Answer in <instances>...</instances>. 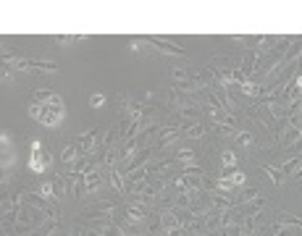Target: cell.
Instances as JSON below:
<instances>
[{
  "mask_svg": "<svg viewBox=\"0 0 302 236\" xmlns=\"http://www.w3.org/2000/svg\"><path fill=\"white\" fill-rule=\"evenodd\" d=\"M16 71H24V74H58V63L55 61H37V58H24V55H16L11 61H3Z\"/></svg>",
  "mask_w": 302,
  "mask_h": 236,
  "instance_id": "cell-1",
  "label": "cell"
},
{
  "mask_svg": "<svg viewBox=\"0 0 302 236\" xmlns=\"http://www.w3.org/2000/svg\"><path fill=\"white\" fill-rule=\"evenodd\" d=\"M113 210H116V200H92V205L84 207L82 215L92 221H103L105 215H113Z\"/></svg>",
  "mask_w": 302,
  "mask_h": 236,
  "instance_id": "cell-2",
  "label": "cell"
},
{
  "mask_svg": "<svg viewBox=\"0 0 302 236\" xmlns=\"http://www.w3.org/2000/svg\"><path fill=\"white\" fill-rule=\"evenodd\" d=\"M50 163H53L50 155L42 152V145L34 139V142H32V152H29V171H32V173H45V171L50 168Z\"/></svg>",
  "mask_w": 302,
  "mask_h": 236,
  "instance_id": "cell-3",
  "label": "cell"
},
{
  "mask_svg": "<svg viewBox=\"0 0 302 236\" xmlns=\"http://www.w3.org/2000/svg\"><path fill=\"white\" fill-rule=\"evenodd\" d=\"M100 139H103V129H92V131H87L79 142H77V145H79V150H82V155H92V152H95L98 150V145H100Z\"/></svg>",
  "mask_w": 302,
  "mask_h": 236,
  "instance_id": "cell-4",
  "label": "cell"
},
{
  "mask_svg": "<svg viewBox=\"0 0 302 236\" xmlns=\"http://www.w3.org/2000/svg\"><path fill=\"white\" fill-rule=\"evenodd\" d=\"M63 115H66V110H63V108L45 105V108H42V115H40V124H42V126H48V129H55V126H61Z\"/></svg>",
  "mask_w": 302,
  "mask_h": 236,
  "instance_id": "cell-5",
  "label": "cell"
},
{
  "mask_svg": "<svg viewBox=\"0 0 302 236\" xmlns=\"http://www.w3.org/2000/svg\"><path fill=\"white\" fill-rule=\"evenodd\" d=\"M179 139V129L176 126H160V131H158V139L153 142V150L155 152H160V150H166L168 145H171V142H176Z\"/></svg>",
  "mask_w": 302,
  "mask_h": 236,
  "instance_id": "cell-6",
  "label": "cell"
},
{
  "mask_svg": "<svg viewBox=\"0 0 302 236\" xmlns=\"http://www.w3.org/2000/svg\"><path fill=\"white\" fill-rule=\"evenodd\" d=\"M258 63H260V53L258 50H244L242 53V63H239V71L244 74V79L250 82V76L258 71Z\"/></svg>",
  "mask_w": 302,
  "mask_h": 236,
  "instance_id": "cell-7",
  "label": "cell"
},
{
  "mask_svg": "<svg viewBox=\"0 0 302 236\" xmlns=\"http://www.w3.org/2000/svg\"><path fill=\"white\" fill-rule=\"evenodd\" d=\"M147 215H150V207H145V205H134V202H129V205L124 207V218H126L129 223H134V226L145 223Z\"/></svg>",
  "mask_w": 302,
  "mask_h": 236,
  "instance_id": "cell-8",
  "label": "cell"
},
{
  "mask_svg": "<svg viewBox=\"0 0 302 236\" xmlns=\"http://www.w3.org/2000/svg\"><path fill=\"white\" fill-rule=\"evenodd\" d=\"M150 40H153V45H155L158 55H187V50H184L181 45H176V42H168V40H163V37H150Z\"/></svg>",
  "mask_w": 302,
  "mask_h": 236,
  "instance_id": "cell-9",
  "label": "cell"
},
{
  "mask_svg": "<svg viewBox=\"0 0 302 236\" xmlns=\"http://www.w3.org/2000/svg\"><path fill=\"white\" fill-rule=\"evenodd\" d=\"M84 184H87V192H92V194H98V192H100V184H103L100 165L89 163V168L84 171Z\"/></svg>",
  "mask_w": 302,
  "mask_h": 236,
  "instance_id": "cell-10",
  "label": "cell"
},
{
  "mask_svg": "<svg viewBox=\"0 0 302 236\" xmlns=\"http://www.w3.org/2000/svg\"><path fill=\"white\" fill-rule=\"evenodd\" d=\"M92 231L100 233V236H126L124 228H121L119 223H113V221H108V218H103V221H92Z\"/></svg>",
  "mask_w": 302,
  "mask_h": 236,
  "instance_id": "cell-11",
  "label": "cell"
},
{
  "mask_svg": "<svg viewBox=\"0 0 302 236\" xmlns=\"http://www.w3.org/2000/svg\"><path fill=\"white\" fill-rule=\"evenodd\" d=\"M287 42V37H278V34H266V37H260V47H258V53L260 55H268V53H273L276 47H281Z\"/></svg>",
  "mask_w": 302,
  "mask_h": 236,
  "instance_id": "cell-12",
  "label": "cell"
},
{
  "mask_svg": "<svg viewBox=\"0 0 302 236\" xmlns=\"http://www.w3.org/2000/svg\"><path fill=\"white\" fill-rule=\"evenodd\" d=\"M302 55V37H292V42H289V47H287V53H284V66H292V63H297V58Z\"/></svg>",
  "mask_w": 302,
  "mask_h": 236,
  "instance_id": "cell-13",
  "label": "cell"
},
{
  "mask_svg": "<svg viewBox=\"0 0 302 236\" xmlns=\"http://www.w3.org/2000/svg\"><path fill=\"white\" fill-rule=\"evenodd\" d=\"M110 176H108V181H110V189L116 194H126V176L116 168V171H108Z\"/></svg>",
  "mask_w": 302,
  "mask_h": 236,
  "instance_id": "cell-14",
  "label": "cell"
},
{
  "mask_svg": "<svg viewBox=\"0 0 302 236\" xmlns=\"http://www.w3.org/2000/svg\"><path fill=\"white\" fill-rule=\"evenodd\" d=\"M79 158H82V150H79L77 142H71V145H66V147L61 150V160H63L66 165H74Z\"/></svg>",
  "mask_w": 302,
  "mask_h": 236,
  "instance_id": "cell-15",
  "label": "cell"
},
{
  "mask_svg": "<svg viewBox=\"0 0 302 236\" xmlns=\"http://www.w3.org/2000/svg\"><path fill=\"white\" fill-rule=\"evenodd\" d=\"M211 205H213V210H229V207H234V205H237V200H234V197H229V194L211 192Z\"/></svg>",
  "mask_w": 302,
  "mask_h": 236,
  "instance_id": "cell-16",
  "label": "cell"
},
{
  "mask_svg": "<svg viewBox=\"0 0 302 236\" xmlns=\"http://www.w3.org/2000/svg\"><path fill=\"white\" fill-rule=\"evenodd\" d=\"M50 184H53V192H55V202H63V197L68 194L66 176H63V173H61V176H53V179H50Z\"/></svg>",
  "mask_w": 302,
  "mask_h": 236,
  "instance_id": "cell-17",
  "label": "cell"
},
{
  "mask_svg": "<svg viewBox=\"0 0 302 236\" xmlns=\"http://www.w3.org/2000/svg\"><path fill=\"white\" fill-rule=\"evenodd\" d=\"M179 131H184V136H187V139H200V136L205 134V126H202L200 121H187Z\"/></svg>",
  "mask_w": 302,
  "mask_h": 236,
  "instance_id": "cell-18",
  "label": "cell"
},
{
  "mask_svg": "<svg viewBox=\"0 0 302 236\" xmlns=\"http://www.w3.org/2000/svg\"><path fill=\"white\" fill-rule=\"evenodd\" d=\"M260 171H263V173H268V179H271V181H273L276 186H281V184L287 181V179H284V173H281V168H278V165L263 163V165H260Z\"/></svg>",
  "mask_w": 302,
  "mask_h": 236,
  "instance_id": "cell-19",
  "label": "cell"
},
{
  "mask_svg": "<svg viewBox=\"0 0 302 236\" xmlns=\"http://www.w3.org/2000/svg\"><path fill=\"white\" fill-rule=\"evenodd\" d=\"M302 168V155H294V158H289L284 165H281V173H284V179H294V173Z\"/></svg>",
  "mask_w": 302,
  "mask_h": 236,
  "instance_id": "cell-20",
  "label": "cell"
},
{
  "mask_svg": "<svg viewBox=\"0 0 302 236\" xmlns=\"http://www.w3.org/2000/svg\"><path fill=\"white\" fill-rule=\"evenodd\" d=\"M218 179L229 181L234 189H239V186H244V184H247V176H244L242 171H234V168H231V171H223V176H218Z\"/></svg>",
  "mask_w": 302,
  "mask_h": 236,
  "instance_id": "cell-21",
  "label": "cell"
},
{
  "mask_svg": "<svg viewBox=\"0 0 302 236\" xmlns=\"http://www.w3.org/2000/svg\"><path fill=\"white\" fill-rule=\"evenodd\" d=\"M239 92L242 94H247V97H255V100H258V97H263V84H258V82H244L242 87H239Z\"/></svg>",
  "mask_w": 302,
  "mask_h": 236,
  "instance_id": "cell-22",
  "label": "cell"
},
{
  "mask_svg": "<svg viewBox=\"0 0 302 236\" xmlns=\"http://www.w3.org/2000/svg\"><path fill=\"white\" fill-rule=\"evenodd\" d=\"M302 126H287V131H284V136H281V145L284 147H292L294 142H299L302 139V131H299Z\"/></svg>",
  "mask_w": 302,
  "mask_h": 236,
  "instance_id": "cell-23",
  "label": "cell"
},
{
  "mask_svg": "<svg viewBox=\"0 0 302 236\" xmlns=\"http://www.w3.org/2000/svg\"><path fill=\"white\" fill-rule=\"evenodd\" d=\"M53 97H55V92L53 89H34V103H40V105H48V103H53Z\"/></svg>",
  "mask_w": 302,
  "mask_h": 236,
  "instance_id": "cell-24",
  "label": "cell"
},
{
  "mask_svg": "<svg viewBox=\"0 0 302 236\" xmlns=\"http://www.w3.org/2000/svg\"><path fill=\"white\" fill-rule=\"evenodd\" d=\"M174 158H176V163H184V165H192V163L197 160V152H195V150H187V147H184V150H179V152H176Z\"/></svg>",
  "mask_w": 302,
  "mask_h": 236,
  "instance_id": "cell-25",
  "label": "cell"
},
{
  "mask_svg": "<svg viewBox=\"0 0 302 236\" xmlns=\"http://www.w3.org/2000/svg\"><path fill=\"white\" fill-rule=\"evenodd\" d=\"M266 205H268V197H260L258 194L252 202H247V215H258V210H263Z\"/></svg>",
  "mask_w": 302,
  "mask_h": 236,
  "instance_id": "cell-26",
  "label": "cell"
},
{
  "mask_svg": "<svg viewBox=\"0 0 302 236\" xmlns=\"http://www.w3.org/2000/svg\"><path fill=\"white\" fill-rule=\"evenodd\" d=\"M221 165H223V171H231V168L237 165V152L223 150V152H221Z\"/></svg>",
  "mask_w": 302,
  "mask_h": 236,
  "instance_id": "cell-27",
  "label": "cell"
},
{
  "mask_svg": "<svg viewBox=\"0 0 302 236\" xmlns=\"http://www.w3.org/2000/svg\"><path fill=\"white\" fill-rule=\"evenodd\" d=\"M55 42L61 47H71V45H79V34H58Z\"/></svg>",
  "mask_w": 302,
  "mask_h": 236,
  "instance_id": "cell-28",
  "label": "cell"
},
{
  "mask_svg": "<svg viewBox=\"0 0 302 236\" xmlns=\"http://www.w3.org/2000/svg\"><path fill=\"white\" fill-rule=\"evenodd\" d=\"M258 194H260V192H258V189H244V192H239V202H237V205L242 207V205L252 202V200H255V197H258Z\"/></svg>",
  "mask_w": 302,
  "mask_h": 236,
  "instance_id": "cell-29",
  "label": "cell"
},
{
  "mask_svg": "<svg viewBox=\"0 0 302 236\" xmlns=\"http://www.w3.org/2000/svg\"><path fill=\"white\" fill-rule=\"evenodd\" d=\"M105 100H108V97H105L103 92H95V94H89V105L95 108V110H98V108H103V105H105Z\"/></svg>",
  "mask_w": 302,
  "mask_h": 236,
  "instance_id": "cell-30",
  "label": "cell"
},
{
  "mask_svg": "<svg viewBox=\"0 0 302 236\" xmlns=\"http://www.w3.org/2000/svg\"><path fill=\"white\" fill-rule=\"evenodd\" d=\"M176 207L179 210H190L192 207V194H176Z\"/></svg>",
  "mask_w": 302,
  "mask_h": 236,
  "instance_id": "cell-31",
  "label": "cell"
},
{
  "mask_svg": "<svg viewBox=\"0 0 302 236\" xmlns=\"http://www.w3.org/2000/svg\"><path fill=\"white\" fill-rule=\"evenodd\" d=\"M216 131H218V136H223V139H237V129H231V126H216Z\"/></svg>",
  "mask_w": 302,
  "mask_h": 236,
  "instance_id": "cell-32",
  "label": "cell"
},
{
  "mask_svg": "<svg viewBox=\"0 0 302 236\" xmlns=\"http://www.w3.org/2000/svg\"><path fill=\"white\" fill-rule=\"evenodd\" d=\"M40 194H42L45 200H53V202H55V192H53V184H50V181H45V184L40 186Z\"/></svg>",
  "mask_w": 302,
  "mask_h": 236,
  "instance_id": "cell-33",
  "label": "cell"
},
{
  "mask_svg": "<svg viewBox=\"0 0 302 236\" xmlns=\"http://www.w3.org/2000/svg\"><path fill=\"white\" fill-rule=\"evenodd\" d=\"M42 108L45 105H40V103H29V108H27V113H29V118H34V121H40V115H42Z\"/></svg>",
  "mask_w": 302,
  "mask_h": 236,
  "instance_id": "cell-34",
  "label": "cell"
},
{
  "mask_svg": "<svg viewBox=\"0 0 302 236\" xmlns=\"http://www.w3.org/2000/svg\"><path fill=\"white\" fill-rule=\"evenodd\" d=\"M237 145H239V147H250V145H252V134H250V131H239V134H237Z\"/></svg>",
  "mask_w": 302,
  "mask_h": 236,
  "instance_id": "cell-35",
  "label": "cell"
},
{
  "mask_svg": "<svg viewBox=\"0 0 302 236\" xmlns=\"http://www.w3.org/2000/svg\"><path fill=\"white\" fill-rule=\"evenodd\" d=\"M0 142H3V152H13V147H11V134H8V131L0 134Z\"/></svg>",
  "mask_w": 302,
  "mask_h": 236,
  "instance_id": "cell-36",
  "label": "cell"
},
{
  "mask_svg": "<svg viewBox=\"0 0 302 236\" xmlns=\"http://www.w3.org/2000/svg\"><path fill=\"white\" fill-rule=\"evenodd\" d=\"M163 236H184V228H171V231H166Z\"/></svg>",
  "mask_w": 302,
  "mask_h": 236,
  "instance_id": "cell-37",
  "label": "cell"
},
{
  "mask_svg": "<svg viewBox=\"0 0 302 236\" xmlns=\"http://www.w3.org/2000/svg\"><path fill=\"white\" fill-rule=\"evenodd\" d=\"M294 179H297V181H302V168H299V171L294 173Z\"/></svg>",
  "mask_w": 302,
  "mask_h": 236,
  "instance_id": "cell-38",
  "label": "cell"
},
{
  "mask_svg": "<svg viewBox=\"0 0 302 236\" xmlns=\"http://www.w3.org/2000/svg\"><path fill=\"white\" fill-rule=\"evenodd\" d=\"M89 236H100V233H95V231H89Z\"/></svg>",
  "mask_w": 302,
  "mask_h": 236,
  "instance_id": "cell-39",
  "label": "cell"
}]
</instances>
